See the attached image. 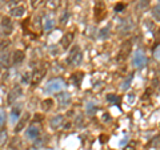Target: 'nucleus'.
I'll return each mask as SVG.
<instances>
[{
	"label": "nucleus",
	"mask_w": 160,
	"mask_h": 150,
	"mask_svg": "<svg viewBox=\"0 0 160 150\" xmlns=\"http://www.w3.org/2000/svg\"><path fill=\"white\" fill-rule=\"evenodd\" d=\"M153 16L158 20H160V6H156L153 8Z\"/></svg>",
	"instance_id": "nucleus-28"
},
{
	"label": "nucleus",
	"mask_w": 160,
	"mask_h": 150,
	"mask_svg": "<svg viewBox=\"0 0 160 150\" xmlns=\"http://www.w3.org/2000/svg\"><path fill=\"white\" fill-rule=\"evenodd\" d=\"M124 150H135V146L133 145H128V146H126V149Z\"/></svg>",
	"instance_id": "nucleus-34"
},
{
	"label": "nucleus",
	"mask_w": 160,
	"mask_h": 150,
	"mask_svg": "<svg viewBox=\"0 0 160 150\" xmlns=\"http://www.w3.org/2000/svg\"><path fill=\"white\" fill-rule=\"evenodd\" d=\"M20 94H22V88L20 87L12 89V91L9 92V94H8V104H12L13 101H16Z\"/></svg>",
	"instance_id": "nucleus-12"
},
{
	"label": "nucleus",
	"mask_w": 160,
	"mask_h": 150,
	"mask_svg": "<svg viewBox=\"0 0 160 150\" xmlns=\"http://www.w3.org/2000/svg\"><path fill=\"white\" fill-rule=\"evenodd\" d=\"M107 32H108V28H104L103 31L100 32V33H103V35H100V37H102V39H106V37L108 36V33H107Z\"/></svg>",
	"instance_id": "nucleus-32"
},
{
	"label": "nucleus",
	"mask_w": 160,
	"mask_h": 150,
	"mask_svg": "<svg viewBox=\"0 0 160 150\" xmlns=\"http://www.w3.org/2000/svg\"><path fill=\"white\" fill-rule=\"evenodd\" d=\"M49 124H51L52 129H60L64 125V117L63 116H55Z\"/></svg>",
	"instance_id": "nucleus-11"
},
{
	"label": "nucleus",
	"mask_w": 160,
	"mask_h": 150,
	"mask_svg": "<svg viewBox=\"0 0 160 150\" xmlns=\"http://www.w3.org/2000/svg\"><path fill=\"white\" fill-rule=\"evenodd\" d=\"M147 64V56L144 51L142 49H138L136 52L133 53V65L136 68H143Z\"/></svg>",
	"instance_id": "nucleus-4"
},
{
	"label": "nucleus",
	"mask_w": 160,
	"mask_h": 150,
	"mask_svg": "<svg viewBox=\"0 0 160 150\" xmlns=\"http://www.w3.org/2000/svg\"><path fill=\"white\" fill-rule=\"evenodd\" d=\"M29 121V114L27 113V114H24V116L20 118V121L16 124V128H15V132L16 133H19V132H22L23 129H26V126H27V122Z\"/></svg>",
	"instance_id": "nucleus-8"
},
{
	"label": "nucleus",
	"mask_w": 160,
	"mask_h": 150,
	"mask_svg": "<svg viewBox=\"0 0 160 150\" xmlns=\"http://www.w3.org/2000/svg\"><path fill=\"white\" fill-rule=\"evenodd\" d=\"M2 29H3V32L4 35H9L12 31V23H11V20H9L8 17H3L2 20Z\"/></svg>",
	"instance_id": "nucleus-13"
},
{
	"label": "nucleus",
	"mask_w": 160,
	"mask_h": 150,
	"mask_svg": "<svg viewBox=\"0 0 160 150\" xmlns=\"http://www.w3.org/2000/svg\"><path fill=\"white\" fill-rule=\"evenodd\" d=\"M38 136H39V129L36 126H31L29 129H27V137L28 138L35 139V138H38Z\"/></svg>",
	"instance_id": "nucleus-17"
},
{
	"label": "nucleus",
	"mask_w": 160,
	"mask_h": 150,
	"mask_svg": "<svg viewBox=\"0 0 160 150\" xmlns=\"http://www.w3.org/2000/svg\"><path fill=\"white\" fill-rule=\"evenodd\" d=\"M8 45H9V40H2V41H0V52L4 51L6 48H8Z\"/></svg>",
	"instance_id": "nucleus-24"
},
{
	"label": "nucleus",
	"mask_w": 160,
	"mask_h": 150,
	"mask_svg": "<svg viewBox=\"0 0 160 150\" xmlns=\"http://www.w3.org/2000/svg\"><path fill=\"white\" fill-rule=\"evenodd\" d=\"M132 78H133V73L128 74L127 78L124 80L123 84H122V89H123V91H128V89H129V87H131V82H132Z\"/></svg>",
	"instance_id": "nucleus-18"
},
{
	"label": "nucleus",
	"mask_w": 160,
	"mask_h": 150,
	"mask_svg": "<svg viewBox=\"0 0 160 150\" xmlns=\"http://www.w3.org/2000/svg\"><path fill=\"white\" fill-rule=\"evenodd\" d=\"M76 78V85H80V82H82V78H83V73H76V74H73V80Z\"/></svg>",
	"instance_id": "nucleus-27"
},
{
	"label": "nucleus",
	"mask_w": 160,
	"mask_h": 150,
	"mask_svg": "<svg viewBox=\"0 0 160 150\" xmlns=\"http://www.w3.org/2000/svg\"><path fill=\"white\" fill-rule=\"evenodd\" d=\"M153 56H155V59H156V60H159V61H160V45H159L156 49H155V52H153Z\"/></svg>",
	"instance_id": "nucleus-29"
},
{
	"label": "nucleus",
	"mask_w": 160,
	"mask_h": 150,
	"mask_svg": "<svg viewBox=\"0 0 160 150\" xmlns=\"http://www.w3.org/2000/svg\"><path fill=\"white\" fill-rule=\"evenodd\" d=\"M31 2H32V7L33 8H38L40 4L43 3V0H31Z\"/></svg>",
	"instance_id": "nucleus-31"
},
{
	"label": "nucleus",
	"mask_w": 160,
	"mask_h": 150,
	"mask_svg": "<svg viewBox=\"0 0 160 150\" xmlns=\"http://www.w3.org/2000/svg\"><path fill=\"white\" fill-rule=\"evenodd\" d=\"M46 4L49 9L55 11V9H58L60 6V0H46Z\"/></svg>",
	"instance_id": "nucleus-19"
},
{
	"label": "nucleus",
	"mask_w": 160,
	"mask_h": 150,
	"mask_svg": "<svg viewBox=\"0 0 160 150\" xmlns=\"http://www.w3.org/2000/svg\"><path fill=\"white\" fill-rule=\"evenodd\" d=\"M67 20H68V12L67 11H63L62 16H60V23H62V26H66Z\"/></svg>",
	"instance_id": "nucleus-22"
},
{
	"label": "nucleus",
	"mask_w": 160,
	"mask_h": 150,
	"mask_svg": "<svg viewBox=\"0 0 160 150\" xmlns=\"http://www.w3.org/2000/svg\"><path fill=\"white\" fill-rule=\"evenodd\" d=\"M106 138H107L106 136H100V142H106V141H107Z\"/></svg>",
	"instance_id": "nucleus-36"
},
{
	"label": "nucleus",
	"mask_w": 160,
	"mask_h": 150,
	"mask_svg": "<svg viewBox=\"0 0 160 150\" xmlns=\"http://www.w3.org/2000/svg\"><path fill=\"white\" fill-rule=\"evenodd\" d=\"M82 61H83V53H82V51H80L79 47H73L71 53H69V56H68V63L73 64V65H80Z\"/></svg>",
	"instance_id": "nucleus-2"
},
{
	"label": "nucleus",
	"mask_w": 160,
	"mask_h": 150,
	"mask_svg": "<svg viewBox=\"0 0 160 150\" xmlns=\"http://www.w3.org/2000/svg\"><path fill=\"white\" fill-rule=\"evenodd\" d=\"M6 141H7V132L2 130V132H0V146L6 143Z\"/></svg>",
	"instance_id": "nucleus-23"
},
{
	"label": "nucleus",
	"mask_w": 160,
	"mask_h": 150,
	"mask_svg": "<svg viewBox=\"0 0 160 150\" xmlns=\"http://www.w3.org/2000/svg\"><path fill=\"white\" fill-rule=\"evenodd\" d=\"M58 102H59L60 106H63V108L68 106L69 102H71V96H69V93H62V94H59Z\"/></svg>",
	"instance_id": "nucleus-9"
},
{
	"label": "nucleus",
	"mask_w": 160,
	"mask_h": 150,
	"mask_svg": "<svg viewBox=\"0 0 160 150\" xmlns=\"http://www.w3.org/2000/svg\"><path fill=\"white\" fill-rule=\"evenodd\" d=\"M44 74H46V68H39L35 71L33 76H32V85H38L40 81H42V78L44 77Z\"/></svg>",
	"instance_id": "nucleus-7"
},
{
	"label": "nucleus",
	"mask_w": 160,
	"mask_h": 150,
	"mask_svg": "<svg viewBox=\"0 0 160 150\" xmlns=\"http://www.w3.org/2000/svg\"><path fill=\"white\" fill-rule=\"evenodd\" d=\"M148 6V2L147 0H140V7L139 8H146Z\"/></svg>",
	"instance_id": "nucleus-33"
},
{
	"label": "nucleus",
	"mask_w": 160,
	"mask_h": 150,
	"mask_svg": "<svg viewBox=\"0 0 160 150\" xmlns=\"http://www.w3.org/2000/svg\"><path fill=\"white\" fill-rule=\"evenodd\" d=\"M123 8H124V6H123V4H119V6H116V11L119 12L120 9H123Z\"/></svg>",
	"instance_id": "nucleus-35"
},
{
	"label": "nucleus",
	"mask_w": 160,
	"mask_h": 150,
	"mask_svg": "<svg viewBox=\"0 0 160 150\" xmlns=\"http://www.w3.org/2000/svg\"><path fill=\"white\" fill-rule=\"evenodd\" d=\"M6 2H7V3H9V2H12V0H6Z\"/></svg>",
	"instance_id": "nucleus-37"
},
{
	"label": "nucleus",
	"mask_w": 160,
	"mask_h": 150,
	"mask_svg": "<svg viewBox=\"0 0 160 150\" xmlns=\"http://www.w3.org/2000/svg\"><path fill=\"white\" fill-rule=\"evenodd\" d=\"M42 108H43V110H51V109L53 108V101L51 98L44 100V101L42 102Z\"/></svg>",
	"instance_id": "nucleus-20"
},
{
	"label": "nucleus",
	"mask_w": 160,
	"mask_h": 150,
	"mask_svg": "<svg viewBox=\"0 0 160 150\" xmlns=\"http://www.w3.org/2000/svg\"><path fill=\"white\" fill-rule=\"evenodd\" d=\"M64 89V82L62 78H53L51 81H48L46 85V92L47 93H59Z\"/></svg>",
	"instance_id": "nucleus-1"
},
{
	"label": "nucleus",
	"mask_w": 160,
	"mask_h": 150,
	"mask_svg": "<svg viewBox=\"0 0 160 150\" xmlns=\"http://www.w3.org/2000/svg\"><path fill=\"white\" fill-rule=\"evenodd\" d=\"M104 11H106L104 4L100 6V0H96V6H95V16H96V20H100L102 16H104Z\"/></svg>",
	"instance_id": "nucleus-14"
},
{
	"label": "nucleus",
	"mask_w": 160,
	"mask_h": 150,
	"mask_svg": "<svg viewBox=\"0 0 160 150\" xmlns=\"http://www.w3.org/2000/svg\"><path fill=\"white\" fill-rule=\"evenodd\" d=\"M24 13H26V7L24 6H16L11 9V15L13 17H22Z\"/></svg>",
	"instance_id": "nucleus-15"
},
{
	"label": "nucleus",
	"mask_w": 160,
	"mask_h": 150,
	"mask_svg": "<svg viewBox=\"0 0 160 150\" xmlns=\"http://www.w3.org/2000/svg\"><path fill=\"white\" fill-rule=\"evenodd\" d=\"M20 110H22V108L20 106H18V108H15L13 110H12V113H11V121L15 124L16 122V120H18V117L20 116Z\"/></svg>",
	"instance_id": "nucleus-21"
},
{
	"label": "nucleus",
	"mask_w": 160,
	"mask_h": 150,
	"mask_svg": "<svg viewBox=\"0 0 160 150\" xmlns=\"http://www.w3.org/2000/svg\"><path fill=\"white\" fill-rule=\"evenodd\" d=\"M107 100H108L109 102H113V104H118L119 102V97L115 96V94H109V96L107 97Z\"/></svg>",
	"instance_id": "nucleus-26"
},
{
	"label": "nucleus",
	"mask_w": 160,
	"mask_h": 150,
	"mask_svg": "<svg viewBox=\"0 0 160 150\" xmlns=\"http://www.w3.org/2000/svg\"><path fill=\"white\" fill-rule=\"evenodd\" d=\"M23 76H24V77H23V82H24V84H27V82H29V78H31V77H32V76H31V74H29V73H24V74H23Z\"/></svg>",
	"instance_id": "nucleus-30"
},
{
	"label": "nucleus",
	"mask_w": 160,
	"mask_h": 150,
	"mask_svg": "<svg viewBox=\"0 0 160 150\" xmlns=\"http://www.w3.org/2000/svg\"><path fill=\"white\" fill-rule=\"evenodd\" d=\"M23 60H24V52L23 51H16L13 53V56H12L13 64H20Z\"/></svg>",
	"instance_id": "nucleus-16"
},
{
	"label": "nucleus",
	"mask_w": 160,
	"mask_h": 150,
	"mask_svg": "<svg viewBox=\"0 0 160 150\" xmlns=\"http://www.w3.org/2000/svg\"><path fill=\"white\" fill-rule=\"evenodd\" d=\"M53 27H55V19H53L52 16H47L46 19L43 20V29H44L46 32L53 29Z\"/></svg>",
	"instance_id": "nucleus-10"
},
{
	"label": "nucleus",
	"mask_w": 160,
	"mask_h": 150,
	"mask_svg": "<svg viewBox=\"0 0 160 150\" xmlns=\"http://www.w3.org/2000/svg\"><path fill=\"white\" fill-rule=\"evenodd\" d=\"M72 41H73V33L72 32H67V33L63 35L62 40H60V45L63 47V49H68L69 45L72 44Z\"/></svg>",
	"instance_id": "nucleus-6"
},
{
	"label": "nucleus",
	"mask_w": 160,
	"mask_h": 150,
	"mask_svg": "<svg viewBox=\"0 0 160 150\" xmlns=\"http://www.w3.org/2000/svg\"><path fill=\"white\" fill-rule=\"evenodd\" d=\"M131 51H132V41L131 40H127V41L123 43L122 48H120V52H119V61H124L127 60L128 56L131 54Z\"/></svg>",
	"instance_id": "nucleus-3"
},
{
	"label": "nucleus",
	"mask_w": 160,
	"mask_h": 150,
	"mask_svg": "<svg viewBox=\"0 0 160 150\" xmlns=\"http://www.w3.org/2000/svg\"><path fill=\"white\" fill-rule=\"evenodd\" d=\"M135 28V21H133V19L132 17H127V19H124L122 23L119 24V27H118V31L120 33H127L129 31H132V29Z\"/></svg>",
	"instance_id": "nucleus-5"
},
{
	"label": "nucleus",
	"mask_w": 160,
	"mask_h": 150,
	"mask_svg": "<svg viewBox=\"0 0 160 150\" xmlns=\"http://www.w3.org/2000/svg\"><path fill=\"white\" fill-rule=\"evenodd\" d=\"M4 122H6V112L3 109H0V128L4 125Z\"/></svg>",
	"instance_id": "nucleus-25"
}]
</instances>
